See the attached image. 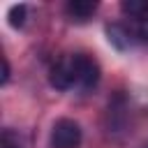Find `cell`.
<instances>
[{"label": "cell", "mask_w": 148, "mask_h": 148, "mask_svg": "<svg viewBox=\"0 0 148 148\" xmlns=\"http://www.w3.org/2000/svg\"><path fill=\"white\" fill-rule=\"evenodd\" d=\"M49 81L58 90H69L79 86V53L62 56L49 72Z\"/></svg>", "instance_id": "1"}, {"label": "cell", "mask_w": 148, "mask_h": 148, "mask_svg": "<svg viewBox=\"0 0 148 148\" xmlns=\"http://www.w3.org/2000/svg\"><path fill=\"white\" fill-rule=\"evenodd\" d=\"M81 143V127L72 118L56 120L51 130V148H79Z\"/></svg>", "instance_id": "2"}, {"label": "cell", "mask_w": 148, "mask_h": 148, "mask_svg": "<svg viewBox=\"0 0 148 148\" xmlns=\"http://www.w3.org/2000/svg\"><path fill=\"white\" fill-rule=\"evenodd\" d=\"M97 81H99V65L90 56L79 53V88L90 90L97 86Z\"/></svg>", "instance_id": "3"}, {"label": "cell", "mask_w": 148, "mask_h": 148, "mask_svg": "<svg viewBox=\"0 0 148 148\" xmlns=\"http://www.w3.org/2000/svg\"><path fill=\"white\" fill-rule=\"evenodd\" d=\"M106 37H109V42H111L118 51H125V49L132 46V30L125 28V25H120V23L106 25Z\"/></svg>", "instance_id": "4"}, {"label": "cell", "mask_w": 148, "mask_h": 148, "mask_svg": "<svg viewBox=\"0 0 148 148\" xmlns=\"http://www.w3.org/2000/svg\"><path fill=\"white\" fill-rule=\"evenodd\" d=\"M95 9H97V2H92V0H72V2H67V14L76 21H86L88 16L95 14Z\"/></svg>", "instance_id": "5"}, {"label": "cell", "mask_w": 148, "mask_h": 148, "mask_svg": "<svg viewBox=\"0 0 148 148\" xmlns=\"http://www.w3.org/2000/svg\"><path fill=\"white\" fill-rule=\"evenodd\" d=\"M130 30H132V35L136 39L148 42V9H143L141 14H136V16L130 18Z\"/></svg>", "instance_id": "6"}, {"label": "cell", "mask_w": 148, "mask_h": 148, "mask_svg": "<svg viewBox=\"0 0 148 148\" xmlns=\"http://www.w3.org/2000/svg\"><path fill=\"white\" fill-rule=\"evenodd\" d=\"M25 5H14L12 9H9V25L12 28H21L23 23H25Z\"/></svg>", "instance_id": "7"}, {"label": "cell", "mask_w": 148, "mask_h": 148, "mask_svg": "<svg viewBox=\"0 0 148 148\" xmlns=\"http://www.w3.org/2000/svg\"><path fill=\"white\" fill-rule=\"evenodd\" d=\"M120 9L132 18V16L141 14L143 9H148V5H146V2H139V0H123V2H120Z\"/></svg>", "instance_id": "8"}, {"label": "cell", "mask_w": 148, "mask_h": 148, "mask_svg": "<svg viewBox=\"0 0 148 148\" xmlns=\"http://www.w3.org/2000/svg\"><path fill=\"white\" fill-rule=\"evenodd\" d=\"M9 72H12V69H9V62H7V58H2V79H0L2 83L9 81Z\"/></svg>", "instance_id": "9"}, {"label": "cell", "mask_w": 148, "mask_h": 148, "mask_svg": "<svg viewBox=\"0 0 148 148\" xmlns=\"http://www.w3.org/2000/svg\"><path fill=\"white\" fill-rule=\"evenodd\" d=\"M2 148H18V146H14V143H7V141H5V143H2Z\"/></svg>", "instance_id": "10"}]
</instances>
